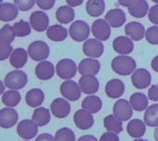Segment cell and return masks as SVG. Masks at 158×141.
Here are the masks:
<instances>
[{
	"label": "cell",
	"instance_id": "cell-49",
	"mask_svg": "<svg viewBox=\"0 0 158 141\" xmlns=\"http://www.w3.org/2000/svg\"><path fill=\"white\" fill-rule=\"evenodd\" d=\"M66 2L70 6H78L82 4L83 0H66Z\"/></svg>",
	"mask_w": 158,
	"mask_h": 141
},
{
	"label": "cell",
	"instance_id": "cell-50",
	"mask_svg": "<svg viewBox=\"0 0 158 141\" xmlns=\"http://www.w3.org/2000/svg\"><path fill=\"white\" fill-rule=\"evenodd\" d=\"M151 66L152 68L154 69V71L157 72L158 73V55L155 56L152 60V63H151Z\"/></svg>",
	"mask_w": 158,
	"mask_h": 141
},
{
	"label": "cell",
	"instance_id": "cell-11",
	"mask_svg": "<svg viewBox=\"0 0 158 141\" xmlns=\"http://www.w3.org/2000/svg\"><path fill=\"white\" fill-rule=\"evenodd\" d=\"M132 106L130 102L119 99L113 107V114L121 121H129L132 116Z\"/></svg>",
	"mask_w": 158,
	"mask_h": 141
},
{
	"label": "cell",
	"instance_id": "cell-23",
	"mask_svg": "<svg viewBox=\"0 0 158 141\" xmlns=\"http://www.w3.org/2000/svg\"><path fill=\"white\" fill-rule=\"evenodd\" d=\"M18 6L12 3H1L0 5V20L8 22L18 17Z\"/></svg>",
	"mask_w": 158,
	"mask_h": 141
},
{
	"label": "cell",
	"instance_id": "cell-15",
	"mask_svg": "<svg viewBox=\"0 0 158 141\" xmlns=\"http://www.w3.org/2000/svg\"><path fill=\"white\" fill-rule=\"evenodd\" d=\"M51 113L56 118H66L70 113V104L66 99L56 98L51 103Z\"/></svg>",
	"mask_w": 158,
	"mask_h": 141
},
{
	"label": "cell",
	"instance_id": "cell-3",
	"mask_svg": "<svg viewBox=\"0 0 158 141\" xmlns=\"http://www.w3.org/2000/svg\"><path fill=\"white\" fill-rule=\"evenodd\" d=\"M29 56L34 61H44L48 58L50 49L46 42L43 41H35L28 46Z\"/></svg>",
	"mask_w": 158,
	"mask_h": 141
},
{
	"label": "cell",
	"instance_id": "cell-21",
	"mask_svg": "<svg viewBox=\"0 0 158 141\" xmlns=\"http://www.w3.org/2000/svg\"><path fill=\"white\" fill-rule=\"evenodd\" d=\"M126 14L122 9L114 8L109 10L106 15V20L112 28H119L126 22Z\"/></svg>",
	"mask_w": 158,
	"mask_h": 141
},
{
	"label": "cell",
	"instance_id": "cell-56",
	"mask_svg": "<svg viewBox=\"0 0 158 141\" xmlns=\"http://www.w3.org/2000/svg\"><path fill=\"white\" fill-rule=\"evenodd\" d=\"M25 141H28V140H27V139H26V140H25Z\"/></svg>",
	"mask_w": 158,
	"mask_h": 141
},
{
	"label": "cell",
	"instance_id": "cell-10",
	"mask_svg": "<svg viewBox=\"0 0 158 141\" xmlns=\"http://www.w3.org/2000/svg\"><path fill=\"white\" fill-rule=\"evenodd\" d=\"M92 32L95 39L100 40L102 42L107 41L111 34L110 25L106 19L98 18L95 21H94L92 25Z\"/></svg>",
	"mask_w": 158,
	"mask_h": 141
},
{
	"label": "cell",
	"instance_id": "cell-36",
	"mask_svg": "<svg viewBox=\"0 0 158 141\" xmlns=\"http://www.w3.org/2000/svg\"><path fill=\"white\" fill-rule=\"evenodd\" d=\"M144 122L148 127H156L158 126V104L148 106L144 113Z\"/></svg>",
	"mask_w": 158,
	"mask_h": 141
},
{
	"label": "cell",
	"instance_id": "cell-27",
	"mask_svg": "<svg viewBox=\"0 0 158 141\" xmlns=\"http://www.w3.org/2000/svg\"><path fill=\"white\" fill-rule=\"evenodd\" d=\"M68 30L62 25L55 24L50 26L46 30V35L48 39L53 42H63L68 37Z\"/></svg>",
	"mask_w": 158,
	"mask_h": 141
},
{
	"label": "cell",
	"instance_id": "cell-38",
	"mask_svg": "<svg viewBox=\"0 0 158 141\" xmlns=\"http://www.w3.org/2000/svg\"><path fill=\"white\" fill-rule=\"evenodd\" d=\"M14 31L17 37H25L31 34V23L25 20H19L13 25Z\"/></svg>",
	"mask_w": 158,
	"mask_h": 141
},
{
	"label": "cell",
	"instance_id": "cell-18",
	"mask_svg": "<svg viewBox=\"0 0 158 141\" xmlns=\"http://www.w3.org/2000/svg\"><path fill=\"white\" fill-rule=\"evenodd\" d=\"M113 48L119 54H130L134 50V44L131 39L126 36H118L113 42Z\"/></svg>",
	"mask_w": 158,
	"mask_h": 141
},
{
	"label": "cell",
	"instance_id": "cell-34",
	"mask_svg": "<svg viewBox=\"0 0 158 141\" xmlns=\"http://www.w3.org/2000/svg\"><path fill=\"white\" fill-rule=\"evenodd\" d=\"M32 120L38 125V127H44L50 122L51 114L46 108L37 107L32 114Z\"/></svg>",
	"mask_w": 158,
	"mask_h": 141
},
{
	"label": "cell",
	"instance_id": "cell-32",
	"mask_svg": "<svg viewBox=\"0 0 158 141\" xmlns=\"http://www.w3.org/2000/svg\"><path fill=\"white\" fill-rule=\"evenodd\" d=\"M106 8V3L104 0H88L86 3V11L89 16L97 18L100 17Z\"/></svg>",
	"mask_w": 158,
	"mask_h": 141
},
{
	"label": "cell",
	"instance_id": "cell-35",
	"mask_svg": "<svg viewBox=\"0 0 158 141\" xmlns=\"http://www.w3.org/2000/svg\"><path fill=\"white\" fill-rule=\"evenodd\" d=\"M21 100V96L17 90H9L5 91L2 95V103L6 107H15L17 106Z\"/></svg>",
	"mask_w": 158,
	"mask_h": 141
},
{
	"label": "cell",
	"instance_id": "cell-30",
	"mask_svg": "<svg viewBox=\"0 0 158 141\" xmlns=\"http://www.w3.org/2000/svg\"><path fill=\"white\" fill-rule=\"evenodd\" d=\"M103 103L101 99L95 95H90L86 97L81 103L82 109L88 111L91 114H96L102 109Z\"/></svg>",
	"mask_w": 158,
	"mask_h": 141
},
{
	"label": "cell",
	"instance_id": "cell-46",
	"mask_svg": "<svg viewBox=\"0 0 158 141\" xmlns=\"http://www.w3.org/2000/svg\"><path fill=\"white\" fill-rule=\"evenodd\" d=\"M148 98L154 102H158V84L150 87L148 91Z\"/></svg>",
	"mask_w": 158,
	"mask_h": 141
},
{
	"label": "cell",
	"instance_id": "cell-13",
	"mask_svg": "<svg viewBox=\"0 0 158 141\" xmlns=\"http://www.w3.org/2000/svg\"><path fill=\"white\" fill-rule=\"evenodd\" d=\"M101 68V65L99 61L95 58H85L82 59L78 66V70L81 76H95L99 73Z\"/></svg>",
	"mask_w": 158,
	"mask_h": 141
},
{
	"label": "cell",
	"instance_id": "cell-9",
	"mask_svg": "<svg viewBox=\"0 0 158 141\" xmlns=\"http://www.w3.org/2000/svg\"><path fill=\"white\" fill-rule=\"evenodd\" d=\"M131 82L133 86L138 90H143L148 88L152 82L151 73L145 68L136 69L131 76Z\"/></svg>",
	"mask_w": 158,
	"mask_h": 141
},
{
	"label": "cell",
	"instance_id": "cell-25",
	"mask_svg": "<svg viewBox=\"0 0 158 141\" xmlns=\"http://www.w3.org/2000/svg\"><path fill=\"white\" fill-rule=\"evenodd\" d=\"M26 103L32 108H37L42 105L44 101V93L40 89H31L27 91L25 96Z\"/></svg>",
	"mask_w": 158,
	"mask_h": 141
},
{
	"label": "cell",
	"instance_id": "cell-40",
	"mask_svg": "<svg viewBox=\"0 0 158 141\" xmlns=\"http://www.w3.org/2000/svg\"><path fill=\"white\" fill-rule=\"evenodd\" d=\"M145 39L146 41L153 45L158 44V26L155 25L146 30L145 32Z\"/></svg>",
	"mask_w": 158,
	"mask_h": 141
},
{
	"label": "cell",
	"instance_id": "cell-4",
	"mask_svg": "<svg viewBox=\"0 0 158 141\" xmlns=\"http://www.w3.org/2000/svg\"><path fill=\"white\" fill-rule=\"evenodd\" d=\"M77 65L76 63L69 58L61 59L57 62L56 66V71L57 76L62 79H71L75 77L77 73Z\"/></svg>",
	"mask_w": 158,
	"mask_h": 141
},
{
	"label": "cell",
	"instance_id": "cell-31",
	"mask_svg": "<svg viewBox=\"0 0 158 141\" xmlns=\"http://www.w3.org/2000/svg\"><path fill=\"white\" fill-rule=\"evenodd\" d=\"M130 103L133 108V110L137 112H143L148 108V98L145 94L142 92L133 93L130 98Z\"/></svg>",
	"mask_w": 158,
	"mask_h": 141
},
{
	"label": "cell",
	"instance_id": "cell-53",
	"mask_svg": "<svg viewBox=\"0 0 158 141\" xmlns=\"http://www.w3.org/2000/svg\"><path fill=\"white\" fill-rule=\"evenodd\" d=\"M0 84H1V86H2V91H1V92L2 93H4L5 92V86H4V84H5V82H0Z\"/></svg>",
	"mask_w": 158,
	"mask_h": 141
},
{
	"label": "cell",
	"instance_id": "cell-26",
	"mask_svg": "<svg viewBox=\"0 0 158 141\" xmlns=\"http://www.w3.org/2000/svg\"><path fill=\"white\" fill-rule=\"evenodd\" d=\"M128 8H129L130 14L132 17L137 18H144L150 10L148 2L146 0H136Z\"/></svg>",
	"mask_w": 158,
	"mask_h": 141
},
{
	"label": "cell",
	"instance_id": "cell-43",
	"mask_svg": "<svg viewBox=\"0 0 158 141\" xmlns=\"http://www.w3.org/2000/svg\"><path fill=\"white\" fill-rule=\"evenodd\" d=\"M148 18L149 20L155 24V25H158V4L153 6L148 13Z\"/></svg>",
	"mask_w": 158,
	"mask_h": 141
},
{
	"label": "cell",
	"instance_id": "cell-33",
	"mask_svg": "<svg viewBox=\"0 0 158 141\" xmlns=\"http://www.w3.org/2000/svg\"><path fill=\"white\" fill-rule=\"evenodd\" d=\"M123 121L118 119L116 115H107L104 119V126L105 128L109 131L116 134H119L123 131Z\"/></svg>",
	"mask_w": 158,
	"mask_h": 141
},
{
	"label": "cell",
	"instance_id": "cell-44",
	"mask_svg": "<svg viewBox=\"0 0 158 141\" xmlns=\"http://www.w3.org/2000/svg\"><path fill=\"white\" fill-rule=\"evenodd\" d=\"M56 3V0H36L37 6L43 10L51 9Z\"/></svg>",
	"mask_w": 158,
	"mask_h": 141
},
{
	"label": "cell",
	"instance_id": "cell-45",
	"mask_svg": "<svg viewBox=\"0 0 158 141\" xmlns=\"http://www.w3.org/2000/svg\"><path fill=\"white\" fill-rule=\"evenodd\" d=\"M100 141H119V138L118 134L107 131L106 133H104L101 136Z\"/></svg>",
	"mask_w": 158,
	"mask_h": 141
},
{
	"label": "cell",
	"instance_id": "cell-22",
	"mask_svg": "<svg viewBox=\"0 0 158 141\" xmlns=\"http://www.w3.org/2000/svg\"><path fill=\"white\" fill-rule=\"evenodd\" d=\"M126 34L133 41H141L145 36V29L143 24L137 21H131L125 27Z\"/></svg>",
	"mask_w": 158,
	"mask_h": 141
},
{
	"label": "cell",
	"instance_id": "cell-7",
	"mask_svg": "<svg viewBox=\"0 0 158 141\" xmlns=\"http://www.w3.org/2000/svg\"><path fill=\"white\" fill-rule=\"evenodd\" d=\"M60 92H61L62 96L65 99H67L68 101L75 102L80 99L81 91L79 84H77L73 80L67 79L61 84Z\"/></svg>",
	"mask_w": 158,
	"mask_h": 141
},
{
	"label": "cell",
	"instance_id": "cell-8",
	"mask_svg": "<svg viewBox=\"0 0 158 141\" xmlns=\"http://www.w3.org/2000/svg\"><path fill=\"white\" fill-rule=\"evenodd\" d=\"M82 51L84 54L91 58H99L102 56L105 51L104 44L102 41L97 39L86 40L82 46Z\"/></svg>",
	"mask_w": 158,
	"mask_h": 141
},
{
	"label": "cell",
	"instance_id": "cell-42",
	"mask_svg": "<svg viewBox=\"0 0 158 141\" xmlns=\"http://www.w3.org/2000/svg\"><path fill=\"white\" fill-rule=\"evenodd\" d=\"M12 46L8 43H1L0 42V60H6L12 54Z\"/></svg>",
	"mask_w": 158,
	"mask_h": 141
},
{
	"label": "cell",
	"instance_id": "cell-55",
	"mask_svg": "<svg viewBox=\"0 0 158 141\" xmlns=\"http://www.w3.org/2000/svg\"><path fill=\"white\" fill-rule=\"evenodd\" d=\"M153 2H155V3H156V4H158V0H152Z\"/></svg>",
	"mask_w": 158,
	"mask_h": 141
},
{
	"label": "cell",
	"instance_id": "cell-24",
	"mask_svg": "<svg viewBox=\"0 0 158 141\" xmlns=\"http://www.w3.org/2000/svg\"><path fill=\"white\" fill-rule=\"evenodd\" d=\"M28 55L29 54L23 48L15 49L10 54V65L16 69L22 68L28 61Z\"/></svg>",
	"mask_w": 158,
	"mask_h": 141
},
{
	"label": "cell",
	"instance_id": "cell-54",
	"mask_svg": "<svg viewBox=\"0 0 158 141\" xmlns=\"http://www.w3.org/2000/svg\"><path fill=\"white\" fill-rule=\"evenodd\" d=\"M134 141H147V140H145V139H135Z\"/></svg>",
	"mask_w": 158,
	"mask_h": 141
},
{
	"label": "cell",
	"instance_id": "cell-28",
	"mask_svg": "<svg viewBox=\"0 0 158 141\" xmlns=\"http://www.w3.org/2000/svg\"><path fill=\"white\" fill-rule=\"evenodd\" d=\"M127 131L131 138L141 139L146 131L145 122H143L140 119H133L129 122L127 126Z\"/></svg>",
	"mask_w": 158,
	"mask_h": 141
},
{
	"label": "cell",
	"instance_id": "cell-6",
	"mask_svg": "<svg viewBox=\"0 0 158 141\" xmlns=\"http://www.w3.org/2000/svg\"><path fill=\"white\" fill-rule=\"evenodd\" d=\"M17 133L21 139L27 140L32 139L38 133V125L33 120H22L17 127Z\"/></svg>",
	"mask_w": 158,
	"mask_h": 141
},
{
	"label": "cell",
	"instance_id": "cell-51",
	"mask_svg": "<svg viewBox=\"0 0 158 141\" xmlns=\"http://www.w3.org/2000/svg\"><path fill=\"white\" fill-rule=\"evenodd\" d=\"M118 3H119L121 6L129 7V6H130L131 5H132L136 0H118Z\"/></svg>",
	"mask_w": 158,
	"mask_h": 141
},
{
	"label": "cell",
	"instance_id": "cell-37",
	"mask_svg": "<svg viewBox=\"0 0 158 141\" xmlns=\"http://www.w3.org/2000/svg\"><path fill=\"white\" fill-rule=\"evenodd\" d=\"M16 33L14 31L13 26L4 25L0 30V42L11 44L15 40Z\"/></svg>",
	"mask_w": 158,
	"mask_h": 141
},
{
	"label": "cell",
	"instance_id": "cell-47",
	"mask_svg": "<svg viewBox=\"0 0 158 141\" xmlns=\"http://www.w3.org/2000/svg\"><path fill=\"white\" fill-rule=\"evenodd\" d=\"M35 141H56V139L50 134L44 133V134H41L40 136H38Z\"/></svg>",
	"mask_w": 158,
	"mask_h": 141
},
{
	"label": "cell",
	"instance_id": "cell-52",
	"mask_svg": "<svg viewBox=\"0 0 158 141\" xmlns=\"http://www.w3.org/2000/svg\"><path fill=\"white\" fill-rule=\"evenodd\" d=\"M154 137H155V139L158 141V126L155 128V132H154Z\"/></svg>",
	"mask_w": 158,
	"mask_h": 141
},
{
	"label": "cell",
	"instance_id": "cell-20",
	"mask_svg": "<svg viewBox=\"0 0 158 141\" xmlns=\"http://www.w3.org/2000/svg\"><path fill=\"white\" fill-rule=\"evenodd\" d=\"M54 65L49 61H41L35 66V75L40 80H48L54 77L55 74Z\"/></svg>",
	"mask_w": 158,
	"mask_h": 141
},
{
	"label": "cell",
	"instance_id": "cell-19",
	"mask_svg": "<svg viewBox=\"0 0 158 141\" xmlns=\"http://www.w3.org/2000/svg\"><path fill=\"white\" fill-rule=\"evenodd\" d=\"M125 91V84L118 79L109 80L106 85V94L111 99L120 98Z\"/></svg>",
	"mask_w": 158,
	"mask_h": 141
},
{
	"label": "cell",
	"instance_id": "cell-2",
	"mask_svg": "<svg viewBox=\"0 0 158 141\" xmlns=\"http://www.w3.org/2000/svg\"><path fill=\"white\" fill-rule=\"evenodd\" d=\"M4 82L6 88L18 91L26 86L28 82V77L22 70H13L5 77Z\"/></svg>",
	"mask_w": 158,
	"mask_h": 141
},
{
	"label": "cell",
	"instance_id": "cell-29",
	"mask_svg": "<svg viewBox=\"0 0 158 141\" xmlns=\"http://www.w3.org/2000/svg\"><path fill=\"white\" fill-rule=\"evenodd\" d=\"M56 18L61 24H68L75 18V11L70 6H61L56 11Z\"/></svg>",
	"mask_w": 158,
	"mask_h": 141
},
{
	"label": "cell",
	"instance_id": "cell-5",
	"mask_svg": "<svg viewBox=\"0 0 158 141\" xmlns=\"http://www.w3.org/2000/svg\"><path fill=\"white\" fill-rule=\"evenodd\" d=\"M69 32L72 40L76 42H83L88 39L91 30L85 21L76 20L70 25Z\"/></svg>",
	"mask_w": 158,
	"mask_h": 141
},
{
	"label": "cell",
	"instance_id": "cell-17",
	"mask_svg": "<svg viewBox=\"0 0 158 141\" xmlns=\"http://www.w3.org/2000/svg\"><path fill=\"white\" fill-rule=\"evenodd\" d=\"M78 84L81 88V91L88 95L94 94L99 90V81L94 76H81Z\"/></svg>",
	"mask_w": 158,
	"mask_h": 141
},
{
	"label": "cell",
	"instance_id": "cell-14",
	"mask_svg": "<svg viewBox=\"0 0 158 141\" xmlns=\"http://www.w3.org/2000/svg\"><path fill=\"white\" fill-rule=\"evenodd\" d=\"M19 120L18 112L12 107H6L0 110V127L2 128L13 127Z\"/></svg>",
	"mask_w": 158,
	"mask_h": 141
},
{
	"label": "cell",
	"instance_id": "cell-1",
	"mask_svg": "<svg viewBox=\"0 0 158 141\" xmlns=\"http://www.w3.org/2000/svg\"><path fill=\"white\" fill-rule=\"evenodd\" d=\"M111 66L115 73L120 76H129L136 70L137 64L132 57L127 54H121L112 60Z\"/></svg>",
	"mask_w": 158,
	"mask_h": 141
},
{
	"label": "cell",
	"instance_id": "cell-12",
	"mask_svg": "<svg viewBox=\"0 0 158 141\" xmlns=\"http://www.w3.org/2000/svg\"><path fill=\"white\" fill-rule=\"evenodd\" d=\"M74 123L78 128L81 130H87L93 127L94 124V119L93 116V114L89 113L88 111L84 109L78 110L73 116Z\"/></svg>",
	"mask_w": 158,
	"mask_h": 141
},
{
	"label": "cell",
	"instance_id": "cell-41",
	"mask_svg": "<svg viewBox=\"0 0 158 141\" xmlns=\"http://www.w3.org/2000/svg\"><path fill=\"white\" fill-rule=\"evenodd\" d=\"M15 5L21 11H28L33 7L36 0H14Z\"/></svg>",
	"mask_w": 158,
	"mask_h": 141
},
{
	"label": "cell",
	"instance_id": "cell-16",
	"mask_svg": "<svg viewBox=\"0 0 158 141\" xmlns=\"http://www.w3.org/2000/svg\"><path fill=\"white\" fill-rule=\"evenodd\" d=\"M31 28L36 31H44L49 27V18L44 11H34L30 17Z\"/></svg>",
	"mask_w": 158,
	"mask_h": 141
},
{
	"label": "cell",
	"instance_id": "cell-48",
	"mask_svg": "<svg viewBox=\"0 0 158 141\" xmlns=\"http://www.w3.org/2000/svg\"><path fill=\"white\" fill-rule=\"evenodd\" d=\"M78 141H98L97 140V139L95 138V137H94V136H92V135H85V136H82V137H81Z\"/></svg>",
	"mask_w": 158,
	"mask_h": 141
},
{
	"label": "cell",
	"instance_id": "cell-39",
	"mask_svg": "<svg viewBox=\"0 0 158 141\" xmlns=\"http://www.w3.org/2000/svg\"><path fill=\"white\" fill-rule=\"evenodd\" d=\"M56 141H75V134L74 132L68 127L60 128L56 132L55 135Z\"/></svg>",
	"mask_w": 158,
	"mask_h": 141
}]
</instances>
